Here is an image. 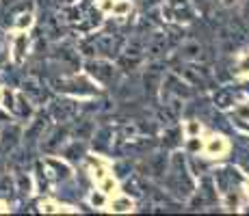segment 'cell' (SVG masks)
I'll return each instance as SVG.
<instances>
[{
    "instance_id": "obj_1",
    "label": "cell",
    "mask_w": 249,
    "mask_h": 216,
    "mask_svg": "<svg viewBox=\"0 0 249 216\" xmlns=\"http://www.w3.org/2000/svg\"><path fill=\"white\" fill-rule=\"evenodd\" d=\"M16 136H18V128H9L2 134V141H0V153H4L7 150H11L16 145Z\"/></svg>"
}]
</instances>
